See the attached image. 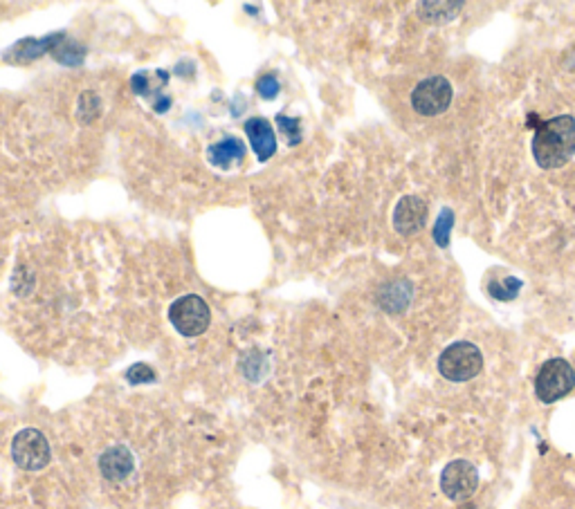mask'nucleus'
I'll return each mask as SVG.
<instances>
[{"instance_id":"obj_2","label":"nucleus","mask_w":575,"mask_h":509,"mask_svg":"<svg viewBox=\"0 0 575 509\" xmlns=\"http://www.w3.org/2000/svg\"><path fill=\"white\" fill-rule=\"evenodd\" d=\"M484 369V357L475 344L457 342L445 348L439 360V370L450 382H468L475 379Z\"/></svg>"},{"instance_id":"obj_7","label":"nucleus","mask_w":575,"mask_h":509,"mask_svg":"<svg viewBox=\"0 0 575 509\" xmlns=\"http://www.w3.org/2000/svg\"><path fill=\"white\" fill-rule=\"evenodd\" d=\"M476 485H479V471L468 460H454L443 469V476H441V489L452 500L470 498Z\"/></svg>"},{"instance_id":"obj_18","label":"nucleus","mask_w":575,"mask_h":509,"mask_svg":"<svg viewBox=\"0 0 575 509\" xmlns=\"http://www.w3.org/2000/svg\"><path fill=\"white\" fill-rule=\"evenodd\" d=\"M519 285L521 283L517 281V278H511V283L508 281H503V283H490V294L494 296V299H499V301H511V299H515L517 296V292H519Z\"/></svg>"},{"instance_id":"obj_6","label":"nucleus","mask_w":575,"mask_h":509,"mask_svg":"<svg viewBox=\"0 0 575 509\" xmlns=\"http://www.w3.org/2000/svg\"><path fill=\"white\" fill-rule=\"evenodd\" d=\"M452 104V86L445 77H429L411 92V106L423 117H436Z\"/></svg>"},{"instance_id":"obj_10","label":"nucleus","mask_w":575,"mask_h":509,"mask_svg":"<svg viewBox=\"0 0 575 509\" xmlns=\"http://www.w3.org/2000/svg\"><path fill=\"white\" fill-rule=\"evenodd\" d=\"M245 132L250 137V144L254 148L256 157L261 162L270 159L277 150V137H274L272 126L268 123V119L263 117H252L245 122Z\"/></svg>"},{"instance_id":"obj_1","label":"nucleus","mask_w":575,"mask_h":509,"mask_svg":"<svg viewBox=\"0 0 575 509\" xmlns=\"http://www.w3.org/2000/svg\"><path fill=\"white\" fill-rule=\"evenodd\" d=\"M535 162L542 168H560L575 155V119L560 115L537 128L533 140Z\"/></svg>"},{"instance_id":"obj_17","label":"nucleus","mask_w":575,"mask_h":509,"mask_svg":"<svg viewBox=\"0 0 575 509\" xmlns=\"http://www.w3.org/2000/svg\"><path fill=\"white\" fill-rule=\"evenodd\" d=\"M452 220H454V216H452V211H450V209H445L443 214L439 216V220H436L434 238H436V242H439L441 247H448L450 232H452Z\"/></svg>"},{"instance_id":"obj_21","label":"nucleus","mask_w":575,"mask_h":509,"mask_svg":"<svg viewBox=\"0 0 575 509\" xmlns=\"http://www.w3.org/2000/svg\"><path fill=\"white\" fill-rule=\"evenodd\" d=\"M131 88L135 95H147L149 83H147V72H140L131 79Z\"/></svg>"},{"instance_id":"obj_5","label":"nucleus","mask_w":575,"mask_h":509,"mask_svg":"<svg viewBox=\"0 0 575 509\" xmlns=\"http://www.w3.org/2000/svg\"><path fill=\"white\" fill-rule=\"evenodd\" d=\"M12 458L21 469L39 471L50 462V442L39 428H23L12 440Z\"/></svg>"},{"instance_id":"obj_19","label":"nucleus","mask_w":575,"mask_h":509,"mask_svg":"<svg viewBox=\"0 0 575 509\" xmlns=\"http://www.w3.org/2000/svg\"><path fill=\"white\" fill-rule=\"evenodd\" d=\"M126 379L131 384H149L156 382V370L147 364H135L126 370Z\"/></svg>"},{"instance_id":"obj_15","label":"nucleus","mask_w":575,"mask_h":509,"mask_svg":"<svg viewBox=\"0 0 575 509\" xmlns=\"http://www.w3.org/2000/svg\"><path fill=\"white\" fill-rule=\"evenodd\" d=\"M99 110L101 101L95 92H83V95L79 97V117H82L83 122H92V119L99 115Z\"/></svg>"},{"instance_id":"obj_16","label":"nucleus","mask_w":575,"mask_h":509,"mask_svg":"<svg viewBox=\"0 0 575 509\" xmlns=\"http://www.w3.org/2000/svg\"><path fill=\"white\" fill-rule=\"evenodd\" d=\"M277 126H279V132H281V135L286 137L288 144H297V141L302 140V126H299V122L295 117H286V115H279Z\"/></svg>"},{"instance_id":"obj_11","label":"nucleus","mask_w":575,"mask_h":509,"mask_svg":"<svg viewBox=\"0 0 575 509\" xmlns=\"http://www.w3.org/2000/svg\"><path fill=\"white\" fill-rule=\"evenodd\" d=\"M64 34H52L47 38H25V41L16 43L10 52L5 55V59L16 61V64H25V61H32L43 56L46 52H55L56 47L64 43Z\"/></svg>"},{"instance_id":"obj_14","label":"nucleus","mask_w":575,"mask_h":509,"mask_svg":"<svg viewBox=\"0 0 575 509\" xmlns=\"http://www.w3.org/2000/svg\"><path fill=\"white\" fill-rule=\"evenodd\" d=\"M65 41V38H64ZM55 59L59 61V64H65V65H79L83 61V47L77 46V43H61L59 47H56L55 52Z\"/></svg>"},{"instance_id":"obj_3","label":"nucleus","mask_w":575,"mask_h":509,"mask_svg":"<svg viewBox=\"0 0 575 509\" xmlns=\"http://www.w3.org/2000/svg\"><path fill=\"white\" fill-rule=\"evenodd\" d=\"M169 321L183 336H198L210 327L211 310L198 294H185L171 303Z\"/></svg>"},{"instance_id":"obj_4","label":"nucleus","mask_w":575,"mask_h":509,"mask_svg":"<svg viewBox=\"0 0 575 509\" xmlns=\"http://www.w3.org/2000/svg\"><path fill=\"white\" fill-rule=\"evenodd\" d=\"M575 386V370L566 360H548L535 379V393L544 404L562 400Z\"/></svg>"},{"instance_id":"obj_12","label":"nucleus","mask_w":575,"mask_h":509,"mask_svg":"<svg viewBox=\"0 0 575 509\" xmlns=\"http://www.w3.org/2000/svg\"><path fill=\"white\" fill-rule=\"evenodd\" d=\"M245 157V144L238 137H225L207 148V159L219 168H229L232 162H241Z\"/></svg>"},{"instance_id":"obj_20","label":"nucleus","mask_w":575,"mask_h":509,"mask_svg":"<svg viewBox=\"0 0 575 509\" xmlns=\"http://www.w3.org/2000/svg\"><path fill=\"white\" fill-rule=\"evenodd\" d=\"M256 90H259V95L263 97V99H274V97L279 95V79L274 77V74H265V77H261L259 83H256Z\"/></svg>"},{"instance_id":"obj_13","label":"nucleus","mask_w":575,"mask_h":509,"mask_svg":"<svg viewBox=\"0 0 575 509\" xmlns=\"http://www.w3.org/2000/svg\"><path fill=\"white\" fill-rule=\"evenodd\" d=\"M461 10H463V3H448V0L439 3V0H434V3H420L418 16L425 21V23L439 25V23H448V21L457 19Z\"/></svg>"},{"instance_id":"obj_9","label":"nucleus","mask_w":575,"mask_h":509,"mask_svg":"<svg viewBox=\"0 0 575 509\" xmlns=\"http://www.w3.org/2000/svg\"><path fill=\"white\" fill-rule=\"evenodd\" d=\"M133 467H135V460H133V454L124 445L110 446L99 458V471L106 480H124V478L131 476Z\"/></svg>"},{"instance_id":"obj_8","label":"nucleus","mask_w":575,"mask_h":509,"mask_svg":"<svg viewBox=\"0 0 575 509\" xmlns=\"http://www.w3.org/2000/svg\"><path fill=\"white\" fill-rule=\"evenodd\" d=\"M425 220H427V205L418 196H405L393 211V227L402 236L418 233L425 227Z\"/></svg>"}]
</instances>
